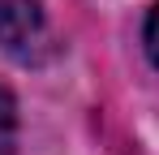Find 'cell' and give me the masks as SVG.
<instances>
[{
    "label": "cell",
    "instance_id": "7a4b0ae2",
    "mask_svg": "<svg viewBox=\"0 0 159 155\" xmlns=\"http://www.w3.org/2000/svg\"><path fill=\"white\" fill-rule=\"evenodd\" d=\"M13 151H17V103L0 86V155H13Z\"/></svg>",
    "mask_w": 159,
    "mask_h": 155
},
{
    "label": "cell",
    "instance_id": "6da1fadb",
    "mask_svg": "<svg viewBox=\"0 0 159 155\" xmlns=\"http://www.w3.org/2000/svg\"><path fill=\"white\" fill-rule=\"evenodd\" d=\"M48 43L43 0H0V48L17 60H30Z\"/></svg>",
    "mask_w": 159,
    "mask_h": 155
},
{
    "label": "cell",
    "instance_id": "3957f363",
    "mask_svg": "<svg viewBox=\"0 0 159 155\" xmlns=\"http://www.w3.org/2000/svg\"><path fill=\"white\" fill-rule=\"evenodd\" d=\"M142 39H146V56L159 65V4L151 9V17H146V35Z\"/></svg>",
    "mask_w": 159,
    "mask_h": 155
}]
</instances>
